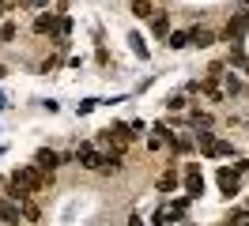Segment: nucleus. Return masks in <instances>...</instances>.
<instances>
[{
  "label": "nucleus",
  "instance_id": "obj_1",
  "mask_svg": "<svg viewBox=\"0 0 249 226\" xmlns=\"http://www.w3.org/2000/svg\"><path fill=\"white\" fill-rule=\"evenodd\" d=\"M12 189H16V200H23V196H31V192H42L46 189V177H42V170L38 166H27V170H16L12 174Z\"/></svg>",
  "mask_w": 249,
  "mask_h": 226
},
{
  "label": "nucleus",
  "instance_id": "obj_2",
  "mask_svg": "<svg viewBox=\"0 0 249 226\" xmlns=\"http://www.w3.org/2000/svg\"><path fill=\"white\" fill-rule=\"evenodd\" d=\"M102 139H106V143H113L117 151H124L128 143H132V128H128V124H109Z\"/></svg>",
  "mask_w": 249,
  "mask_h": 226
},
{
  "label": "nucleus",
  "instance_id": "obj_3",
  "mask_svg": "<svg viewBox=\"0 0 249 226\" xmlns=\"http://www.w3.org/2000/svg\"><path fill=\"white\" fill-rule=\"evenodd\" d=\"M246 34H249V12H238L231 23H227V42H242Z\"/></svg>",
  "mask_w": 249,
  "mask_h": 226
},
{
  "label": "nucleus",
  "instance_id": "obj_4",
  "mask_svg": "<svg viewBox=\"0 0 249 226\" xmlns=\"http://www.w3.org/2000/svg\"><path fill=\"white\" fill-rule=\"evenodd\" d=\"M204 192V177H200V166H185V196L196 200Z\"/></svg>",
  "mask_w": 249,
  "mask_h": 226
},
{
  "label": "nucleus",
  "instance_id": "obj_5",
  "mask_svg": "<svg viewBox=\"0 0 249 226\" xmlns=\"http://www.w3.org/2000/svg\"><path fill=\"white\" fill-rule=\"evenodd\" d=\"M76 158H79V166H87V170H98V166H102V155H98L94 143H79V147H76Z\"/></svg>",
  "mask_w": 249,
  "mask_h": 226
},
{
  "label": "nucleus",
  "instance_id": "obj_6",
  "mask_svg": "<svg viewBox=\"0 0 249 226\" xmlns=\"http://www.w3.org/2000/svg\"><path fill=\"white\" fill-rule=\"evenodd\" d=\"M34 166H38L42 174H46V170H57V166H61V155H57V151H49V147H42L38 155H34Z\"/></svg>",
  "mask_w": 249,
  "mask_h": 226
},
{
  "label": "nucleus",
  "instance_id": "obj_7",
  "mask_svg": "<svg viewBox=\"0 0 249 226\" xmlns=\"http://www.w3.org/2000/svg\"><path fill=\"white\" fill-rule=\"evenodd\" d=\"M219 189H223L227 196H238V174L223 166V170H219Z\"/></svg>",
  "mask_w": 249,
  "mask_h": 226
},
{
  "label": "nucleus",
  "instance_id": "obj_8",
  "mask_svg": "<svg viewBox=\"0 0 249 226\" xmlns=\"http://www.w3.org/2000/svg\"><path fill=\"white\" fill-rule=\"evenodd\" d=\"M98 170H106V174H117L121 170V155H102V166Z\"/></svg>",
  "mask_w": 249,
  "mask_h": 226
},
{
  "label": "nucleus",
  "instance_id": "obj_9",
  "mask_svg": "<svg viewBox=\"0 0 249 226\" xmlns=\"http://www.w3.org/2000/svg\"><path fill=\"white\" fill-rule=\"evenodd\" d=\"M53 34H57V38H68V34H72V19H68V15H61V19L53 23Z\"/></svg>",
  "mask_w": 249,
  "mask_h": 226
},
{
  "label": "nucleus",
  "instance_id": "obj_10",
  "mask_svg": "<svg viewBox=\"0 0 249 226\" xmlns=\"http://www.w3.org/2000/svg\"><path fill=\"white\" fill-rule=\"evenodd\" d=\"M189 42H196V45H212L215 38H212V30H200V27H196L193 34H189Z\"/></svg>",
  "mask_w": 249,
  "mask_h": 226
},
{
  "label": "nucleus",
  "instance_id": "obj_11",
  "mask_svg": "<svg viewBox=\"0 0 249 226\" xmlns=\"http://www.w3.org/2000/svg\"><path fill=\"white\" fill-rule=\"evenodd\" d=\"M53 23H57L53 15H38V19H34V30H38V34H46V30H53Z\"/></svg>",
  "mask_w": 249,
  "mask_h": 226
},
{
  "label": "nucleus",
  "instance_id": "obj_12",
  "mask_svg": "<svg viewBox=\"0 0 249 226\" xmlns=\"http://www.w3.org/2000/svg\"><path fill=\"white\" fill-rule=\"evenodd\" d=\"M151 12H155V8H151L147 0H136V4H132V15H136V19H147Z\"/></svg>",
  "mask_w": 249,
  "mask_h": 226
},
{
  "label": "nucleus",
  "instance_id": "obj_13",
  "mask_svg": "<svg viewBox=\"0 0 249 226\" xmlns=\"http://www.w3.org/2000/svg\"><path fill=\"white\" fill-rule=\"evenodd\" d=\"M128 42H132V53H136V57H140V60H147V45H143V38H140V34H132Z\"/></svg>",
  "mask_w": 249,
  "mask_h": 226
},
{
  "label": "nucleus",
  "instance_id": "obj_14",
  "mask_svg": "<svg viewBox=\"0 0 249 226\" xmlns=\"http://www.w3.org/2000/svg\"><path fill=\"white\" fill-rule=\"evenodd\" d=\"M174 185H178V177H174V170H166V174L159 177V189H162V192H174Z\"/></svg>",
  "mask_w": 249,
  "mask_h": 226
},
{
  "label": "nucleus",
  "instance_id": "obj_15",
  "mask_svg": "<svg viewBox=\"0 0 249 226\" xmlns=\"http://www.w3.org/2000/svg\"><path fill=\"white\" fill-rule=\"evenodd\" d=\"M166 45H170V49H185V45H189V34H185V30H178V34H170V42H166Z\"/></svg>",
  "mask_w": 249,
  "mask_h": 226
},
{
  "label": "nucleus",
  "instance_id": "obj_16",
  "mask_svg": "<svg viewBox=\"0 0 249 226\" xmlns=\"http://www.w3.org/2000/svg\"><path fill=\"white\" fill-rule=\"evenodd\" d=\"M231 64H246V53H242V42H231Z\"/></svg>",
  "mask_w": 249,
  "mask_h": 226
},
{
  "label": "nucleus",
  "instance_id": "obj_17",
  "mask_svg": "<svg viewBox=\"0 0 249 226\" xmlns=\"http://www.w3.org/2000/svg\"><path fill=\"white\" fill-rule=\"evenodd\" d=\"M219 155H234V147H231V143H219V139H215V143H212V151H208V158H219Z\"/></svg>",
  "mask_w": 249,
  "mask_h": 226
},
{
  "label": "nucleus",
  "instance_id": "obj_18",
  "mask_svg": "<svg viewBox=\"0 0 249 226\" xmlns=\"http://www.w3.org/2000/svg\"><path fill=\"white\" fill-rule=\"evenodd\" d=\"M0 219L16 223V219H19V208H16V204H0Z\"/></svg>",
  "mask_w": 249,
  "mask_h": 226
},
{
  "label": "nucleus",
  "instance_id": "obj_19",
  "mask_svg": "<svg viewBox=\"0 0 249 226\" xmlns=\"http://www.w3.org/2000/svg\"><path fill=\"white\" fill-rule=\"evenodd\" d=\"M196 143H200V151L208 155V151H212V143H215V136H212V132H196Z\"/></svg>",
  "mask_w": 249,
  "mask_h": 226
},
{
  "label": "nucleus",
  "instance_id": "obj_20",
  "mask_svg": "<svg viewBox=\"0 0 249 226\" xmlns=\"http://www.w3.org/2000/svg\"><path fill=\"white\" fill-rule=\"evenodd\" d=\"M227 226H249V211H242V215H231V219H227Z\"/></svg>",
  "mask_w": 249,
  "mask_h": 226
},
{
  "label": "nucleus",
  "instance_id": "obj_21",
  "mask_svg": "<svg viewBox=\"0 0 249 226\" xmlns=\"http://www.w3.org/2000/svg\"><path fill=\"white\" fill-rule=\"evenodd\" d=\"M151 30H155V34H166V15H155V19H151Z\"/></svg>",
  "mask_w": 249,
  "mask_h": 226
},
{
  "label": "nucleus",
  "instance_id": "obj_22",
  "mask_svg": "<svg viewBox=\"0 0 249 226\" xmlns=\"http://www.w3.org/2000/svg\"><path fill=\"white\" fill-rule=\"evenodd\" d=\"M12 38H16V27H12V23H8V27H0V42H12Z\"/></svg>",
  "mask_w": 249,
  "mask_h": 226
},
{
  "label": "nucleus",
  "instance_id": "obj_23",
  "mask_svg": "<svg viewBox=\"0 0 249 226\" xmlns=\"http://www.w3.org/2000/svg\"><path fill=\"white\" fill-rule=\"evenodd\" d=\"M23 215H27V219L34 223V219H38V208H34V204H23Z\"/></svg>",
  "mask_w": 249,
  "mask_h": 226
},
{
  "label": "nucleus",
  "instance_id": "obj_24",
  "mask_svg": "<svg viewBox=\"0 0 249 226\" xmlns=\"http://www.w3.org/2000/svg\"><path fill=\"white\" fill-rule=\"evenodd\" d=\"M27 8H42V4H49V0H23Z\"/></svg>",
  "mask_w": 249,
  "mask_h": 226
},
{
  "label": "nucleus",
  "instance_id": "obj_25",
  "mask_svg": "<svg viewBox=\"0 0 249 226\" xmlns=\"http://www.w3.org/2000/svg\"><path fill=\"white\" fill-rule=\"evenodd\" d=\"M128 226H143V223H140V215H132V219H128Z\"/></svg>",
  "mask_w": 249,
  "mask_h": 226
},
{
  "label": "nucleus",
  "instance_id": "obj_26",
  "mask_svg": "<svg viewBox=\"0 0 249 226\" xmlns=\"http://www.w3.org/2000/svg\"><path fill=\"white\" fill-rule=\"evenodd\" d=\"M242 68H246V75H249V57H246V64H242Z\"/></svg>",
  "mask_w": 249,
  "mask_h": 226
},
{
  "label": "nucleus",
  "instance_id": "obj_27",
  "mask_svg": "<svg viewBox=\"0 0 249 226\" xmlns=\"http://www.w3.org/2000/svg\"><path fill=\"white\" fill-rule=\"evenodd\" d=\"M0 109H4V94H0Z\"/></svg>",
  "mask_w": 249,
  "mask_h": 226
},
{
  "label": "nucleus",
  "instance_id": "obj_28",
  "mask_svg": "<svg viewBox=\"0 0 249 226\" xmlns=\"http://www.w3.org/2000/svg\"><path fill=\"white\" fill-rule=\"evenodd\" d=\"M0 15H4V8H0Z\"/></svg>",
  "mask_w": 249,
  "mask_h": 226
}]
</instances>
